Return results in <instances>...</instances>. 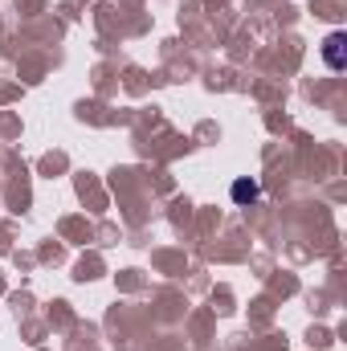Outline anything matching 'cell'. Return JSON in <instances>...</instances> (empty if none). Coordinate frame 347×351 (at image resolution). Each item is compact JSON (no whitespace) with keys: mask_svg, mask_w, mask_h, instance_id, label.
Wrapping results in <instances>:
<instances>
[{"mask_svg":"<svg viewBox=\"0 0 347 351\" xmlns=\"http://www.w3.org/2000/svg\"><path fill=\"white\" fill-rule=\"evenodd\" d=\"M323 62H327L331 74H344L347 70V33H331L323 41Z\"/></svg>","mask_w":347,"mask_h":351,"instance_id":"1","label":"cell"},{"mask_svg":"<svg viewBox=\"0 0 347 351\" xmlns=\"http://www.w3.org/2000/svg\"><path fill=\"white\" fill-rule=\"evenodd\" d=\"M229 196H233V204H254V200L261 196V184L254 180V176H241V180H233Z\"/></svg>","mask_w":347,"mask_h":351,"instance_id":"2","label":"cell"}]
</instances>
